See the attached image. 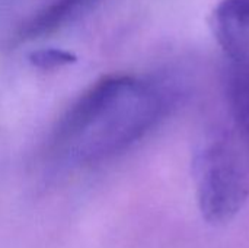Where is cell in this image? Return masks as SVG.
I'll use <instances>...</instances> for the list:
<instances>
[{
    "instance_id": "obj_5",
    "label": "cell",
    "mask_w": 249,
    "mask_h": 248,
    "mask_svg": "<svg viewBox=\"0 0 249 248\" xmlns=\"http://www.w3.org/2000/svg\"><path fill=\"white\" fill-rule=\"evenodd\" d=\"M223 96L225 115L249 134V57L228 58Z\"/></svg>"
},
{
    "instance_id": "obj_2",
    "label": "cell",
    "mask_w": 249,
    "mask_h": 248,
    "mask_svg": "<svg viewBox=\"0 0 249 248\" xmlns=\"http://www.w3.org/2000/svg\"><path fill=\"white\" fill-rule=\"evenodd\" d=\"M178 91L166 82L136 79L99 120V134L80 152L85 162L112 156L140 140L168 113Z\"/></svg>"
},
{
    "instance_id": "obj_6",
    "label": "cell",
    "mask_w": 249,
    "mask_h": 248,
    "mask_svg": "<svg viewBox=\"0 0 249 248\" xmlns=\"http://www.w3.org/2000/svg\"><path fill=\"white\" fill-rule=\"evenodd\" d=\"M92 0H54L34 15L19 31L22 39L39 38L66 23L79 9L86 7Z\"/></svg>"
},
{
    "instance_id": "obj_3",
    "label": "cell",
    "mask_w": 249,
    "mask_h": 248,
    "mask_svg": "<svg viewBox=\"0 0 249 248\" xmlns=\"http://www.w3.org/2000/svg\"><path fill=\"white\" fill-rule=\"evenodd\" d=\"M133 80L131 76H108L89 88L57 124L54 145L71 142L99 121Z\"/></svg>"
},
{
    "instance_id": "obj_7",
    "label": "cell",
    "mask_w": 249,
    "mask_h": 248,
    "mask_svg": "<svg viewBox=\"0 0 249 248\" xmlns=\"http://www.w3.org/2000/svg\"><path fill=\"white\" fill-rule=\"evenodd\" d=\"M77 57L71 53L57 50V48H48V50H38L29 54V61L32 66L48 70V69H55L61 67L70 63H74Z\"/></svg>"
},
{
    "instance_id": "obj_4",
    "label": "cell",
    "mask_w": 249,
    "mask_h": 248,
    "mask_svg": "<svg viewBox=\"0 0 249 248\" xmlns=\"http://www.w3.org/2000/svg\"><path fill=\"white\" fill-rule=\"evenodd\" d=\"M210 25L226 58L249 57V0H222Z\"/></svg>"
},
{
    "instance_id": "obj_1",
    "label": "cell",
    "mask_w": 249,
    "mask_h": 248,
    "mask_svg": "<svg viewBox=\"0 0 249 248\" xmlns=\"http://www.w3.org/2000/svg\"><path fill=\"white\" fill-rule=\"evenodd\" d=\"M193 177L200 212L214 225L235 218L249 199V134L226 115L196 143Z\"/></svg>"
}]
</instances>
